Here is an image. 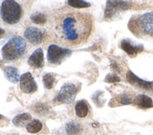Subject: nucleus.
I'll return each mask as SVG.
<instances>
[{"instance_id": "obj_1", "label": "nucleus", "mask_w": 153, "mask_h": 135, "mask_svg": "<svg viewBox=\"0 0 153 135\" xmlns=\"http://www.w3.org/2000/svg\"><path fill=\"white\" fill-rule=\"evenodd\" d=\"M92 17L85 12H70L62 16L57 24L61 42L70 46H79L88 39L92 32Z\"/></svg>"}, {"instance_id": "obj_2", "label": "nucleus", "mask_w": 153, "mask_h": 135, "mask_svg": "<svg viewBox=\"0 0 153 135\" xmlns=\"http://www.w3.org/2000/svg\"><path fill=\"white\" fill-rule=\"evenodd\" d=\"M23 16V9L16 1L6 0L0 3V18L8 25H14L20 22Z\"/></svg>"}, {"instance_id": "obj_3", "label": "nucleus", "mask_w": 153, "mask_h": 135, "mask_svg": "<svg viewBox=\"0 0 153 135\" xmlns=\"http://www.w3.org/2000/svg\"><path fill=\"white\" fill-rule=\"evenodd\" d=\"M26 43L21 37H13L2 48V56L6 61H13L24 56Z\"/></svg>"}, {"instance_id": "obj_4", "label": "nucleus", "mask_w": 153, "mask_h": 135, "mask_svg": "<svg viewBox=\"0 0 153 135\" xmlns=\"http://www.w3.org/2000/svg\"><path fill=\"white\" fill-rule=\"evenodd\" d=\"M78 92V87L71 83L65 84L56 97V100L58 103H71L74 100Z\"/></svg>"}, {"instance_id": "obj_5", "label": "nucleus", "mask_w": 153, "mask_h": 135, "mask_svg": "<svg viewBox=\"0 0 153 135\" xmlns=\"http://www.w3.org/2000/svg\"><path fill=\"white\" fill-rule=\"evenodd\" d=\"M71 50L66 49V48H61L56 44H52L49 46L48 51H47V59L49 63L57 65L60 64L63 59L71 55Z\"/></svg>"}, {"instance_id": "obj_6", "label": "nucleus", "mask_w": 153, "mask_h": 135, "mask_svg": "<svg viewBox=\"0 0 153 135\" xmlns=\"http://www.w3.org/2000/svg\"><path fill=\"white\" fill-rule=\"evenodd\" d=\"M20 88L24 93L26 94H32L37 91V84L30 72L24 73L20 77Z\"/></svg>"}, {"instance_id": "obj_7", "label": "nucleus", "mask_w": 153, "mask_h": 135, "mask_svg": "<svg viewBox=\"0 0 153 135\" xmlns=\"http://www.w3.org/2000/svg\"><path fill=\"white\" fill-rule=\"evenodd\" d=\"M137 24L144 33L153 36V11L141 15L138 18Z\"/></svg>"}, {"instance_id": "obj_8", "label": "nucleus", "mask_w": 153, "mask_h": 135, "mask_svg": "<svg viewBox=\"0 0 153 135\" xmlns=\"http://www.w3.org/2000/svg\"><path fill=\"white\" fill-rule=\"evenodd\" d=\"M25 38L32 44H39L43 39V32L39 28L29 26L25 31Z\"/></svg>"}, {"instance_id": "obj_9", "label": "nucleus", "mask_w": 153, "mask_h": 135, "mask_svg": "<svg viewBox=\"0 0 153 135\" xmlns=\"http://www.w3.org/2000/svg\"><path fill=\"white\" fill-rule=\"evenodd\" d=\"M129 4L127 2L123 1H108L106 4L105 9V17H111L115 15L116 13L119 10H127Z\"/></svg>"}, {"instance_id": "obj_10", "label": "nucleus", "mask_w": 153, "mask_h": 135, "mask_svg": "<svg viewBox=\"0 0 153 135\" xmlns=\"http://www.w3.org/2000/svg\"><path fill=\"white\" fill-rule=\"evenodd\" d=\"M120 47L124 52H126L131 56H134L138 53L143 51L142 45H135L129 39H123L120 43Z\"/></svg>"}, {"instance_id": "obj_11", "label": "nucleus", "mask_w": 153, "mask_h": 135, "mask_svg": "<svg viewBox=\"0 0 153 135\" xmlns=\"http://www.w3.org/2000/svg\"><path fill=\"white\" fill-rule=\"evenodd\" d=\"M127 80L128 82L131 85H136V86H139L141 87V88H145V89H150L152 88L153 86V83L152 82H147V81H144L140 78H138L135 74L132 73L131 70L128 71L127 73Z\"/></svg>"}, {"instance_id": "obj_12", "label": "nucleus", "mask_w": 153, "mask_h": 135, "mask_svg": "<svg viewBox=\"0 0 153 135\" xmlns=\"http://www.w3.org/2000/svg\"><path fill=\"white\" fill-rule=\"evenodd\" d=\"M28 64L32 68H35V69H39V68H42L43 66L44 61H43L42 49L39 48L32 53L28 58Z\"/></svg>"}, {"instance_id": "obj_13", "label": "nucleus", "mask_w": 153, "mask_h": 135, "mask_svg": "<svg viewBox=\"0 0 153 135\" xmlns=\"http://www.w3.org/2000/svg\"><path fill=\"white\" fill-rule=\"evenodd\" d=\"M134 102L137 106H139L140 108H144V109L153 107V100H152V99L150 97L147 96V95H138L134 99Z\"/></svg>"}, {"instance_id": "obj_14", "label": "nucleus", "mask_w": 153, "mask_h": 135, "mask_svg": "<svg viewBox=\"0 0 153 135\" xmlns=\"http://www.w3.org/2000/svg\"><path fill=\"white\" fill-rule=\"evenodd\" d=\"M4 74L7 80H9L11 83L20 82V76L18 70L14 67H6L4 69Z\"/></svg>"}, {"instance_id": "obj_15", "label": "nucleus", "mask_w": 153, "mask_h": 135, "mask_svg": "<svg viewBox=\"0 0 153 135\" xmlns=\"http://www.w3.org/2000/svg\"><path fill=\"white\" fill-rule=\"evenodd\" d=\"M31 120V114L28 113H23L16 116L12 120V123L17 127H24L25 125H27L29 121Z\"/></svg>"}, {"instance_id": "obj_16", "label": "nucleus", "mask_w": 153, "mask_h": 135, "mask_svg": "<svg viewBox=\"0 0 153 135\" xmlns=\"http://www.w3.org/2000/svg\"><path fill=\"white\" fill-rule=\"evenodd\" d=\"M88 103L85 100H80L75 105V113L78 117H85L88 113Z\"/></svg>"}, {"instance_id": "obj_17", "label": "nucleus", "mask_w": 153, "mask_h": 135, "mask_svg": "<svg viewBox=\"0 0 153 135\" xmlns=\"http://www.w3.org/2000/svg\"><path fill=\"white\" fill-rule=\"evenodd\" d=\"M42 129V123L38 119H34L26 125V130L30 133H37Z\"/></svg>"}, {"instance_id": "obj_18", "label": "nucleus", "mask_w": 153, "mask_h": 135, "mask_svg": "<svg viewBox=\"0 0 153 135\" xmlns=\"http://www.w3.org/2000/svg\"><path fill=\"white\" fill-rule=\"evenodd\" d=\"M55 83H56V77H55L54 74L46 73L43 76V85L45 86V88H47V89L53 88Z\"/></svg>"}, {"instance_id": "obj_19", "label": "nucleus", "mask_w": 153, "mask_h": 135, "mask_svg": "<svg viewBox=\"0 0 153 135\" xmlns=\"http://www.w3.org/2000/svg\"><path fill=\"white\" fill-rule=\"evenodd\" d=\"M31 21L37 24H44L46 23V16L43 13L36 12L31 15Z\"/></svg>"}, {"instance_id": "obj_20", "label": "nucleus", "mask_w": 153, "mask_h": 135, "mask_svg": "<svg viewBox=\"0 0 153 135\" xmlns=\"http://www.w3.org/2000/svg\"><path fill=\"white\" fill-rule=\"evenodd\" d=\"M68 4L72 7V8H76V9H83V8H88L90 6L89 3L85 2V1H76V0H70L68 1Z\"/></svg>"}, {"instance_id": "obj_21", "label": "nucleus", "mask_w": 153, "mask_h": 135, "mask_svg": "<svg viewBox=\"0 0 153 135\" xmlns=\"http://www.w3.org/2000/svg\"><path fill=\"white\" fill-rule=\"evenodd\" d=\"M79 131H80V128L76 124H74V123H70L67 126V131H68L69 135L74 134L75 132H78Z\"/></svg>"}, {"instance_id": "obj_22", "label": "nucleus", "mask_w": 153, "mask_h": 135, "mask_svg": "<svg viewBox=\"0 0 153 135\" xmlns=\"http://www.w3.org/2000/svg\"><path fill=\"white\" fill-rule=\"evenodd\" d=\"M120 81V78H119L117 75L116 74H108L107 76L105 78V82L106 83H111V84H114V83H117Z\"/></svg>"}, {"instance_id": "obj_23", "label": "nucleus", "mask_w": 153, "mask_h": 135, "mask_svg": "<svg viewBox=\"0 0 153 135\" xmlns=\"http://www.w3.org/2000/svg\"><path fill=\"white\" fill-rule=\"evenodd\" d=\"M118 100H119V102H120L121 104H130V103L132 102L131 98L127 96V95L120 96V97H119V99H118Z\"/></svg>"}, {"instance_id": "obj_24", "label": "nucleus", "mask_w": 153, "mask_h": 135, "mask_svg": "<svg viewBox=\"0 0 153 135\" xmlns=\"http://www.w3.org/2000/svg\"><path fill=\"white\" fill-rule=\"evenodd\" d=\"M4 35H5V31H4V29L0 28V39H1Z\"/></svg>"}, {"instance_id": "obj_25", "label": "nucleus", "mask_w": 153, "mask_h": 135, "mask_svg": "<svg viewBox=\"0 0 153 135\" xmlns=\"http://www.w3.org/2000/svg\"><path fill=\"white\" fill-rule=\"evenodd\" d=\"M2 118V116H1V114H0V119H1Z\"/></svg>"}]
</instances>
